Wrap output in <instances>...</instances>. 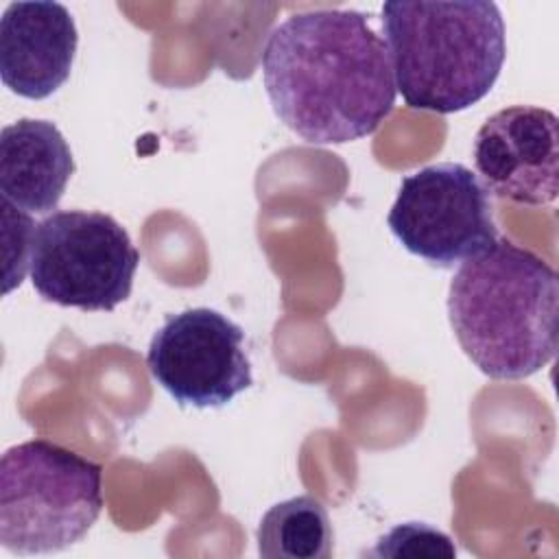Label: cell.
<instances>
[{
  "instance_id": "cell-1",
  "label": "cell",
  "mask_w": 559,
  "mask_h": 559,
  "mask_svg": "<svg viewBox=\"0 0 559 559\" xmlns=\"http://www.w3.org/2000/svg\"><path fill=\"white\" fill-rule=\"evenodd\" d=\"M262 79L275 116L310 144L373 133L395 105L386 41L354 9L295 13L262 50Z\"/></svg>"
},
{
  "instance_id": "cell-2",
  "label": "cell",
  "mask_w": 559,
  "mask_h": 559,
  "mask_svg": "<svg viewBox=\"0 0 559 559\" xmlns=\"http://www.w3.org/2000/svg\"><path fill=\"white\" fill-rule=\"evenodd\" d=\"M557 308V271L507 238L463 260L448 290L461 349L493 380L528 378L555 358Z\"/></svg>"
},
{
  "instance_id": "cell-3",
  "label": "cell",
  "mask_w": 559,
  "mask_h": 559,
  "mask_svg": "<svg viewBox=\"0 0 559 559\" xmlns=\"http://www.w3.org/2000/svg\"><path fill=\"white\" fill-rule=\"evenodd\" d=\"M395 90L413 109L454 114L489 94L500 76L504 20L491 0L382 4Z\"/></svg>"
},
{
  "instance_id": "cell-4",
  "label": "cell",
  "mask_w": 559,
  "mask_h": 559,
  "mask_svg": "<svg viewBox=\"0 0 559 559\" xmlns=\"http://www.w3.org/2000/svg\"><path fill=\"white\" fill-rule=\"evenodd\" d=\"M103 511V467L48 439L0 459V544L15 555L59 552L81 542Z\"/></svg>"
},
{
  "instance_id": "cell-5",
  "label": "cell",
  "mask_w": 559,
  "mask_h": 559,
  "mask_svg": "<svg viewBox=\"0 0 559 559\" xmlns=\"http://www.w3.org/2000/svg\"><path fill=\"white\" fill-rule=\"evenodd\" d=\"M140 251L105 212L61 210L37 223L31 282L46 301L79 310H114L133 288Z\"/></svg>"
},
{
  "instance_id": "cell-6",
  "label": "cell",
  "mask_w": 559,
  "mask_h": 559,
  "mask_svg": "<svg viewBox=\"0 0 559 559\" xmlns=\"http://www.w3.org/2000/svg\"><path fill=\"white\" fill-rule=\"evenodd\" d=\"M386 223L406 251L439 269H452L498 240L489 190L459 162L406 175Z\"/></svg>"
},
{
  "instance_id": "cell-7",
  "label": "cell",
  "mask_w": 559,
  "mask_h": 559,
  "mask_svg": "<svg viewBox=\"0 0 559 559\" xmlns=\"http://www.w3.org/2000/svg\"><path fill=\"white\" fill-rule=\"evenodd\" d=\"M146 367L181 406L221 408L253 384L245 332L212 308L168 314L153 334Z\"/></svg>"
},
{
  "instance_id": "cell-8",
  "label": "cell",
  "mask_w": 559,
  "mask_h": 559,
  "mask_svg": "<svg viewBox=\"0 0 559 559\" xmlns=\"http://www.w3.org/2000/svg\"><path fill=\"white\" fill-rule=\"evenodd\" d=\"M550 109L513 105L489 116L474 138L485 188L522 205H546L559 190V129Z\"/></svg>"
},
{
  "instance_id": "cell-9",
  "label": "cell",
  "mask_w": 559,
  "mask_h": 559,
  "mask_svg": "<svg viewBox=\"0 0 559 559\" xmlns=\"http://www.w3.org/2000/svg\"><path fill=\"white\" fill-rule=\"evenodd\" d=\"M76 24L61 2H11L0 17V76L17 96L41 100L70 76Z\"/></svg>"
},
{
  "instance_id": "cell-10",
  "label": "cell",
  "mask_w": 559,
  "mask_h": 559,
  "mask_svg": "<svg viewBox=\"0 0 559 559\" xmlns=\"http://www.w3.org/2000/svg\"><path fill=\"white\" fill-rule=\"evenodd\" d=\"M74 173L63 133L48 120L20 118L0 131V199L28 214L57 210Z\"/></svg>"
},
{
  "instance_id": "cell-11",
  "label": "cell",
  "mask_w": 559,
  "mask_h": 559,
  "mask_svg": "<svg viewBox=\"0 0 559 559\" xmlns=\"http://www.w3.org/2000/svg\"><path fill=\"white\" fill-rule=\"evenodd\" d=\"M258 552L266 559H330L334 528L328 509L314 496H295L273 504L258 526Z\"/></svg>"
},
{
  "instance_id": "cell-12",
  "label": "cell",
  "mask_w": 559,
  "mask_h": 559,
  "mask_svg": "<svg viewBox=\"0 0 559 559\" xmlns=\"http://www.w3.org/2000/svg\"><path fill=\"white\" fill-rule=\"evenodd\" d=\"M369 555L373 557H448L450 559L456 555V548L445 533L424 522H406L384 533Z\"/></svg>"
},
{
  "instance_id": "cell-13",
  "label": "cell",
  "mask_w": 559,
  "mask_h": 559,
  "mask_svg": "<svg viewBox=\"0 0 559 559\" xmlns=\"http://www.w3.org/2000/svg\"><path fill=\"white\" fill-rule=\"evenodd\" d=\"M2 210V240H4V293H11L22 284L31 269V251L35 223L28 212L0 199Z\"/></svg>"
}]
</instances>
